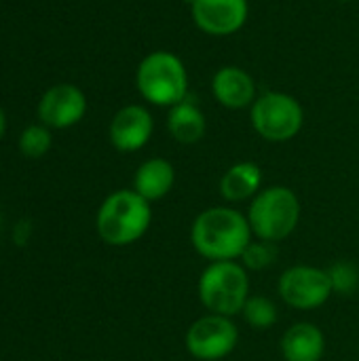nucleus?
I'll list each match as a JSON object with an SVG mask.
<instances>
[{
    "instance_id": "nucleus-1",
    "label": "nucleus",
    "mask_w": 359,
    "mask_h": 361,
    "mask_svg": "<svg viewBox=\"0 0 359 361\" xmlns=\"http://www.w3.org/2000/svg\"><path fill=\"white\" fill-rule=\"evenodd\" d=\"M252 235L248 216L233 207H209L195 218L190 228L193 247L209 262L241 258Z\"/></svg>"
},
{
    "instance_id": "nucleus-2",
    "label": "nucleus",
    "mask_w": 359,
    "mask_h": 361,
    "mask_svg": "<svg viewBox=\"0 0 359 361\" xmlns=\"http://www.w3.org/2000/svg\"><path fill=\"white\" fill-rule=\"evenodd\" d=\"M150 222V201L140 197L133 188H123L108 195L99 205L95 216V231L104 243L112 247H125L142 239Z\"/></svg>"
},
{
    "instance_id": "nucleus-3",
    "label": "nucleus",
    "mask_w": 359,
    "mask_h": 361,
    "mask_svg": "<svg viewBox=\"0 0 359 361\" xmlns=\"http://www.w3.org/2000/svg\"><path fill=\"white\" fill-rule=\"evenodd\" d=\"M140 95L159 108H174L188 95V70L171 51L148 53L135 70Z\"/></svg>"
},
{
    "instance_id": "nucleus-4",
    "label": "nucleus",
    "mask_w": 359,
    "mask_h": 361,
    "mask_svg": "<svg viewBox=\"0 0 359 361\" xmlns=\"http://www.w3.org/2000/svg\"><path fill=\"white\" fill-rule=\"evenodd\" d=\"M300 220V201L288 186H269L260 190L250 205L248 222L260 241L277 243L294 233Z\"/></svg>"
},
{
    "instance_id": "nucleus-5",
    "label": "nucleus",
    "mask_w": 359,
    "mask_h": 361,
    "mask_svg": "<svg viewBox=\"0 0 359 361\" xmlns=\"http://www.w3.org/2000/svg\"><path fill=\"white\" fill-rule=\"evenodd\" d=\"M199 300L214 313L235 317L250 298V277L243 264L235 260L212 262L199 277Z\"/></svg>"
},
{
    "instance_id": "nucleus-6",
    "label": "nucleus",
    "mask_w": 359,
    "mask_h": 361,
    "mask_svg": "<svg viewBox=\"0 0 359 361\" xmlns=\"http://www.w3.org/2000/svg\"><path fill=\"white\" fill-rule=\"evenodd\" d=\"M250 121L262 140L279 144L300 133L305 125V110L294 95L284 91H267L252 104Z\"/></svg>"
},
{
    "instance_id": "nucleus-7",
    "label": "nucleus",
    "mask_w": 359,
    "mask_h": 361,
    "mask_svg": "<svg viewBox=\"0 0 359 361\" xmlns=\"http://www.w3.org/2000/svg\"><path fill=\"white\" fill-rule=\"evenodd\" d=\"M239 330L231 317L207 313L186 332V351L199 361L224 360L235 351Z\"/></svg>"
},
{
    "instance_id": "nucleus-8",
    "label": "nucleus",
    "mask_w": 359,
    "mask_h": 361,
    "mask_svg": "<svg viewBox=\"0 0 359 361\" xmlns=\"http://www.w3.org/2000/svg\"><path fill=\"white\" fill-rule=\"evenodd\" d=\"M334 294L328 271L317 267H292L279 277V296L298 311H311L330 300Z\"/></svg>"
},
{
    "instance_id": "nucleus-9",
    "label": "nucleus",
    "mask_w": 359,
    "mask_h": 361,
    "mask_svg": "<svg viewBox=\"0 0 359 361\" xmlns=\"http://www.w3.org/2000/svg\"><path fill=\"white\" fill-rule=\"evenodd\" d=\"M190 15L203 34L224 38L245 25L250 4L248 0H190Z\"/></svg>"
},
{
    "instance_id": "nucleus-10",
    "label": "nucleus",
    "mask_w": 359,
    "mask_h": 361,
    "mask_svg": "<svg viewBox=\"0 0 359 361\" xmlns=\"http://www.w3.org/2000/svg\"><path fill=\"white\" fill-rule=\"evenodd\" d=\"M87 112L85 93L70 82H59L47 89L38 102L36 114L40 125L49 129H68L83 121Z\"/></svg>"
},
{
    "instance_id": "nucleus-11",
    "label": "nucleus",
    "mask_w": 359,
    "mask_h": 361,
    "mask_svg": "<svg viewBox=\"0 0 359 361\" xmlns=\"http://www.w3.org/2000/svg\"><path fill=\"white\" fill-rule=\"evenodd\" d=\"M154 131V118L148 108L129 104L121 108L110 123V142L118 152L142 150Z\"/></svg>"
},
{
    "instance_id": "nucleus-12",
    "label": "nucleus",
    "mask_w": 359,
    "mask_h": 361,
    "mask_svg": "<svg viewBox=\"0 0 359 361\" xmlns=\"http://www.w3.org/2000/svg\"><path fill=\"white\" fill-rule=\"evenodd\" d=\"M212 93L216 102L229 110L252 108L258 97L256 80L239 66H222L212 78Z\"/></svg>"
},
{
    "instance_id": "nucleus-13",
    "label": "nucleus",
    "mask_w": 359,
    "mask_h": 361,
    "mask_svg": "<svg viewBox=\"0 0 359 361\" xmlns=\"http://www.w3.org/2000/svg\"><path fill=\"white\" fill-rule=\"evenodd\" d=\"M326 353V336L315 324L300 322L286 330L281 338V355L286 361H322Z\"/></svg>"
},
{
    "instance_id": "nucleus-14",
    "label": "nucleus",
    "mask_w": 359,
    "mask_h": 361,
    "mask_svg": "<svg viewBox=\"0 0 359 361\" xmlns=\"http://www.w3.org/2000/svg\"><path fill=\"white\" fill-rule=\"evenodd\" d=\"M176 169L167 159L154 157L144 161L133 176V190L146 201H161L174 188Z\"/></svg>"
},
{
    "instance_id": "nucleus-15",
    "label": "nucleus",
    "mask_w": 359,
    "mask_h": 361,
    "mask_svg": "<svg viewBox=\"0 0 359 361\" xmlns=\"http://www.w3.org/2000/svg\"><path fill=\"white\" fill-rule=\"evenodd\" d=\"M262 184V171L252 161L235 163L226 169V173L220 180V195L229 203H239L245 199H254L260 192Z\"/></svg>"
},
{
    "instance_id": "nucleus-16",
    "label": "nucleus",
    "mask_w": 359,
    "mask_h": 361,
    "mask_svg": "<svg viewBox=\"0 0 359 361\" xmlns=\"http://www.w3.org/2000/svg\"><path fill=\"white\" fill-rule=\"evenodd\" d=\"M167 129L176 142L197 144L203 140V135L207 131V121H205V114L199 110L197 104L184 99V102L176 104L174 108H169Z\"/></svg>"
},
{
    "instance_id": "nucleus-17",
    "label": "nucleus",
    "mask_w": 359,
    "mask_h": 361,
    "mask_svg": "<svg viewBox=\"0 0 359 361\" xmlns=\"http://www.w3.org/2000/svg\"><path fill=\"white\" fill-rule=\"evenodd\" d=\"M248 326L254 330H267L277 322V307L267 296H250L241 311Z\"/></svg>"
},
{
    "instance_id": "nucleus-18",
    "label": "nucleus",
    "mask_w": 359,
    "mask_h": 361,
    "mask_svg": "<svg viewBox=\"0 0 359 361\" xmlns=\"http://www.w3.org/2000/svg\"><path fill=\"white\" fill-rule=\"evenodd\" d=\"M51 129L44 125H30L19 135V152L25 159H40L51 150Z\"/></svg>"
},
{
    "instance_id": "nucleus-19",
    "label": "nucleus",
    "mask_w": 359,
    "mask_h": 361,
    "mask_svg": "<svg viewBox=\"0 0 359 361\" xmlns=\"http://www.w3.org/2000/svg\"><path fill=\"white\" fill-rule=\"evenodd\" d=\"M277 258V250H275V243H269V241H252L241 260H243V267L245 269H252V271H262L267 269L269 264H273Z\"/></svg>"
},
{
    "instance_id": "nucleus-20",
    "label": "nucleus",
    "mask_w": 359,
    "mask_h": 361,
    "mask_svg": "<svg viewBox=\"0 0 359 361\" xmlns=\"http://www.w3.org/2000/svg\"><path fill=\"white\" fill-rule=\"evenodd\" d=\"M328 275H330V281H332V290L339 292V294H343V296L353 294V290L359 286L358 271L351 264H345V262L334 264L328 271Z\"/></svg>"
},
{
    "instance_id": "nucleus-21",
    "label": "nucleus",
    "mask_w": 359,
    "mask_h": 361,
    "mask_svg": "<svg viewBox=\"0 0 359 361\" xmlns=\"http://www.w3.org/2000/svg\"><path fill=\"white\" fill-rule=\"evenodd\" d=\"M30 239V222H19L15 226V241L17 245H25Z\"/></svg>"
},
{
    "instance_id": "nucleus-22",
    "label": "nucleus",
    "mask_w": 359,
    "mask_h": 361,
    "mask_svg": "<svg viewBox=\"0 0 359 361\" xmlns=\"http://www.w3.org/2000/svg\"><path fill=\"white\" fill-rule=\"evenodd\" d=\"M4 131H6V114H4V110L0 108V140H2V135H4Z\"/></svg>"
},
{
    "instance_id": "nucleus-23",
    "label": "nucleus",
    "mask_w": 359,
    "mask_h": 361,
    "mask_svg": "<svg viewBox=\"0 0 359 361\" xmlns=\"http://www.w3.org/2000/svg\"><path fill=\"white\" fill-rule=\"evenodd\" d=\"M339 2H351V0H339Z\"/></svg>"
},
{
    "instance_id": "nucleus-24",
    "label": "nucleus",
    "mask_w": 359,
    "mask_h": 361,
    "mask_svg": "<svg viewBox=\"0 0 359 361\" xmlns=\"http://www.w3.org/2000/svg\"><path fill=\"white\" fill-rule=\"evenodd\" d=\"M0 222H2V214H0Z\"/></svg>"
}]
</instances>
